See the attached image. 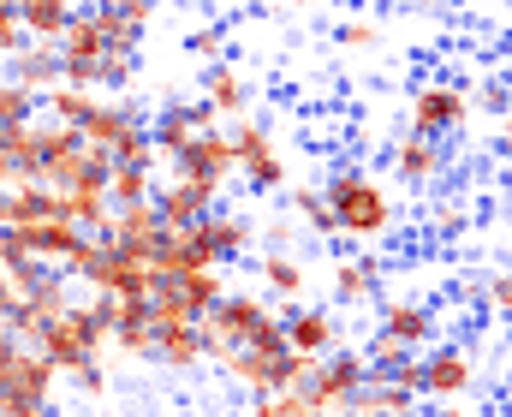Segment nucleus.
<instances>
[{"label":"nucleus","mask_w":512,"mask_h":417,"mask_svg":"<svg viewBox=\"0 0 512 417\" xmlns=\"http://www.w3.org/2000/svg\"><path fill=\"white\" fill-rule=\"evenodd\" d=\"M155 197V167H108V203L131 209V203H149Z\"/></svg>","instance_id":"nucleus-30"},{"label":"nucleus","mask_w":512,"mask_h":417,"mask_svg":"<svg viewBox=\"0 0 512 417\" xmlns=\"http://www.w3.org/2000/svg\"><path fill=\"white\" fill-rule=\"evenodd\" d=\"M286 215H298L316 239H340V233H334V215H328L322 185H292V191H286Z\"/></svg>","instance_id":"nucleus-28"},{"label":"nucleus","mask_w":512,"mask_h":417,"mask_svg":"<svg viewBox=\"0 0 512 417\" xmlns=\"http://www.w3.org/2000/svg\"><path fill=\"white\" fill-rule=\"evenodd\" d=\"M108 155L102 149H84L78 138H66L60 149H48V161H42V185L54 191V197H72V191H108Z\"/></svg>","instance_id":"nucleus-9"},{"label":"nucleus","mask_w":512,"mask_h":417,"mask_svg":"<svg viewBox=\"0 0 512 417\" xmlns=\"http://www.w3.org/2000/svg\"><path fill=\"white\" fill-rule=\"evenodd\" d=\"M149 126V114H143V102L137 96H96V108H90V120L78 126V143L84 149H102V155H114L131 132H143Z\"/></svg>","instance_id":"nucleus-11"},{"label":"nucleus","mask_w":512,"mask_h":417,"mask_svg":"<svg viewBox=\"0 0 512 417\" xmlns=\"http://www.w3.org/2000/svg\"><path fill=\"white\" fill-rule=\"evenodd\" d=\"M108 239H114V245H126L131 257H143V251L161 239V215H155V203L114 209V215H108Z\"/></svg>","instance_id":"nucleus-22"},{"label":"nucleus","mask_w":512,"mask_h":417,"mask_svg":"<svg viewBox=\"0 0 512 417\" xmlns=\"http://www.w3.org/2000/svg\"><path fill=\"white\" fill-rule=\"evenodd\" d=\"M328 292H334L340 310L370 304V298L382 292V263H376V257H340V263H334V280H328Z\"/></svg>","instance_id":"nucleus-20"},{"label":"nucleus","mask_w":512,"mask_h":417,"mask_svg":"<svg viewBox=\"0 0 512 417\" xmlns=\"http://www.w3.org/2000/svg\"><path fill=\"white\" fill-rule=\"evenodd\" d=\"M411 358H417V352H405L399 340L376 334V340H370V352H364V364H370V382H387V376H393L399 364H411Z\"/></svg>","instance_id":"nucleus-32"},{"label":"nucleus","mask_w":512,"mask_h":417,"mask_svg":"<svg viewBox=\"0 0 512 417\" xmlns=\"http://www.w3.org/2000/svg\"><path fill=\"white\" fill-rule=\"evenodd\" d=\"M60 215H66L78 233H108L114 203H108V191H72V197H60Z\"/></svg>","instance_id":"nucleus-29"},{"label":"nucleus","mask_w":512,"mask_h":417,"mask_svg":"<svg viewBox=\"0 0 512 417\" xmlns=\"http://www.w3.org/2000/svg\"><path fill=\"white\" fill-rule=\"evenodd\" d=\"M30 120H36V96L12 90V84L0 78V138H6V132H18V126H30Z\"/></svg>","instance_id":"nucleus-33"},{"label":"nucleus","mask_w":512,"mask_h":417,"mask_svg":"<svg viewBox=\"0 0 512 417\" xmlns=\"http://www.w3.org/2000/svg\"><path fill=\"white\" fill-rule=\"evenodd\" d=\"M203 102L221 114V120H245L256 102V84L245 66H233V60H221V66H203Z\"/></svg>","instance_id":"nucleus-17"},{"label":"nucleus","mask_w":512,"mask_h":417,"mask_svg":"<svg viewBox=\"0 0 512 417\" xmlns=\"http://www.w3.org/2000/svg\"><path fill=\"white\" fill-rule=\"evenodd\" d=\"M417 364H423V406L471 400V394H477V352H471V346L441 340V346L417 352Z\"/></svg>","instance_id":"nucleus-7"},{"label":"nucleus","mask_w":512,"mask_h":417,"mask_svg":"<svg viewBox=\"0 0 512 417\" xmlns=\"http://www.w3.org/2000/svg\"><path fill=\"white\" fill-rule=\"evenodd\" d=\"M495 149H501V155H512V132H507V138H501V143H495Z\"/></svg>","instance_id":"nucleus-43"},{"label":"nucleus","mask_w":512,"mask_h":417,"mask_svg":"<svg viewBox=\"0 0 512 417\" xmlns=\"http://www.w3.org/2000/svg\"><path fill=\"white\" fill-rule=\"evenodd\" d=\"M72 382H78L90 400H102V394H108V370H102L96 358H90V364H78V370H72Z\"/></svg>","instance_id":"nucleus-38"},{"label":"nucleus","mask_w":512,"mask_h":417,"mask_svg":"<svg viewBox=\"0 0 512 417\" xmlns=\"http://www.w3.org/2000/svg\"><path fill=\"white\" fill-rule=\"evenodd\" d=\"M143 263H149V275H155V280L215 275V269H221V257H215V245H209V233H203V227H161V239L143 251Z\"/></svg>","instance_id":"nucleus-8"},{"label":"nucleus","mask_w":512,"mask_h":417,"mask_svg":"<svg viewBox=\"0 0 512 417\" xmlns=\"http://www.w3.org/2000/svg\"><path fill=\"white\" fill-rule=\"evenodd\" d=\"M471 120V96L459 90V84H447V78H423L417 90H411V102H405V126H411V138H453L459 126Z\"/></svg>","instance_id":"nucleus-4"},{"label":"nucleus","mask_w":512,"mask_h":417,"mask_svg":"<svg viewBox=\"0 0 512 417\" xmlns=\"http://www.w3.org/2000/svg\"><path fill=\"white\" fill-rule=\"evenodd\" d=\"M12 18H18L24 42H48V48H60V36H66L72 18H78V0H18Z\"/></svg>","instance_id":"nucleus-18"},{"label":"nucleus","mask_w":512,"mask_h":417,"mask_svg":"<svg viewBox=\"0 0 512 417\" xmlns=\"http://www.w3.org/2000/svg\"><path fill=\"white\" fill-rule=\"evenodd\" d=\"M102 346H108V322H102L90 304H66L60 316H48V322L30 334V352H36L54 376H72L78 364L102 358Z\"/></svg>","instance_id":"nucleus-3"},{"label":"nucleus","mask_w":512,"mask_h":417,"mask_svg":"<svg viewBox=\"0 0 512 417\" xmlns=\"http://www.w3.org/2000/svg\"><path fill=\"white\" fill-rule=\"evenodd\" d=\"M340 346H346V322H340L334 304H298V310H286V352L322 364Z\"/></svg>","instance_id":"nucleus-10"},{"label":"nucleus","mask_w":512,"mask_h":417,"mask_svg":"<svg viewBox=\"0 0 512 417\" xmlns=\"http://www.w3.org/2000/svg\"><path fill=\"white\" fill-rule=\"evenodd\" d=\"M256 275H262V286H268V292H274L286 310H298V298L310 292V275H304V263H298L292 251H262Z\"/></svg>","instance_id":"nucleus-23"},{"label":"nucleus","mask_w":512,"mask_h":417,"mask_svg":"<svg viewBox=\"0 0 512 417\" xmlns=\"http://www.w3.org/2000/svg\"><path fill=\"white\" fill-rule=\"evenodd\" d=\"M197 328H203V364H221L227 352H286V310H274L262 292L227 286Z\"/></svg>","instance_id":"nucleus-1"},{"label":"nucleus","mask_w":512,"mask_h":417,"mask_svg":"<svg viewBox=\"0 0 512 417\" xmlns=\"http://www.w3.org/2000/svg\"><path fill=\"white\" fill-rule=\"evenodd\" d=\"M387 167H393V179L399 185H411V191H423V185H435L441 173H447V149L441 143H429V138H405L399 143H387Z\"/></svg>","instance_id":"nucleus-15"},{"label":"nucleus","mask_w":512,"mask_h":417,"mask_svg":"<svg viewBox=\"0 0 512 417\" xmlns=\"http://www.w3.org/2000/svg\"><path fill=\"white\" fill-rule=\"evenodd\" d=\"M483 108H489V114H507V108H512V84H501V78H495V84H483Z\"/></svg>","instance_id":"nucleus-41"},{"label":"nucleus","mask_w":512,"mask_h":417,"mask_svg":"<svg viewBox=\"0 0 512 417\" xmlns=\"http://www.w3.org/2000/svg\"><path fill=\"white\" fill-rule=\"evenodd\" d=\"M423 417H483V412H477L471 400H441V406H429Z\"/></svg>","instance_id":"nucleus-42"},{"label":"nucleus","mask_w":512,"mask_h":417,"mask_svg":"<svg viewBox=\"0 0 512 417\" xmlns=\"http://www.w3.org/2000/svg\"><path fill=\"white\" fill-rule=\"evenodd\" d=\"M411 417H423V412H411Z\"/></svg>","instance_id":"nucleus-44"},{"label":"nucleus","mask_w":512,"mask_h":417,"mask_svg":"<svg viewBox=\"0 0 512 417\" xmlns=\"http://www.w3.org/2000/svg\"><path fill=\"white\" fill-rule=\"evenodd\" d=\"M48 215H60V197L48 185H18V191L0 197V227H36Z\"/></svg>","instance_id":"nucleus-25"},{"label":"nucleus","mask_w":512,"mask_h":417,"mask_svg":"<svg viewBox=\"0 0 512 417\" xmlns=\"http://www.w3.org/2000/svg\"><path fill=\"white\" fill-rule=\"evenodd\" d=\"M382 42V30L370 24V18H352V24H340V48H376Z\"/></svg>","instance_id":"nucleus-37"},{"label":"nucleus","mask_w":512,"mask_h":417,"mask_svg":"<svg viewBox=\"0 0 512 417\" xmlns=\"http://www.w3.org/2000/svg\"><path fill=\"white\" fill-rule=\"evenodd\" d=\"M364 382H370V364H364V352L340 346V352H328V358L310 370V382H304L298 394H304V406H310L316 417H346V400H352Z\"/></svg>","instance_id":"nucleus-5"},{"label":"nucleus","mask_w":512,"mask_h":417,"mask_svg":"<svg viewBox=\"0 0 512 417\" xmlns=\"http://www.w3.org/2000/svg\"><path fill=\"white\" fill-rule=\"evenodd\" d=\"M155 215H161V227H203L215 209H221V191H209V185H191V179H167V185H155Z\"/></svg>","instance_id":"nucleus-14"},{"label":"nucleus","mask_w":512,"mask_h":417,"mask_svg":"<svg viewBox=\"0 0 512 417\" xmlns=\"http://www.w3.org/2000/svg\"><path fill=\"white\" fill-rule=\"evenodd\" d=\"M18 48H24V30H18V18H12V12H0V66H6Z\"/></svg>","instance_id":"nucleus-40"},{"label":"nucleus","mask_w":512,"mask_h":417,"mask_svg":"<svg viewBox=\"0 0 512 417\" xmlns=\"http://www.w3.org/2000/svg\"><path fill=\"white\" fill-rule=\"evenodd\" d=\"M233 161H239V173H245V185H251L256 197H274V191H286V155L274 149V132L262 126V120H233Z\"/></svg>","instance_id":"nucleus-6"},{"label":"nucleus","mask_w":512,"mask_h":417,"mask_svg":"<svg viewBox=\"0 0 512 417\" xmlns=\"http://www.w3.org/2000/svg\"><path fill=\"white\" fill-rule=\"evenodd\" d=\"M149 358H155L161 370H197V364H203V328H197V322L155 328V340H149Z\"/></svg>","instance_id":"nucleus-21"},{"label":"nucleus","mask_w":512,"mask_h":417,"mask_svg":"<svg viewBox=\"0 0 512 417\" xmlns=\"http://www.w3.org/2000/svg\"><path fill=\"white\" fill-rule=\"evenodd\" d=\"M245 417H316V412L304 406L298 388H280V394H268V400H251V412Z\"/></svg>","instance_id":"nucleus-34"},{"label":"nucleus","mask_w":512,"mask_h":417,"mask_svg":"<svg viewBox=\"0 0 512 417\" xmlns=\"http://www.w3.org/2000/svg\"><path fill=\"white\" fill-rule=\"evenodd\" d=\"M0 78L12 84V90H24V96H48L54 84H60V48H48V42H24L6 66H0Z\"/></svg>","instance_id":"nucleus-16"},{"label":"nucleus","mask_w":512,"mask_h":417,"mask_svg":"<svg viewBox=\"0 0 512 417\" xmlns=\"http://www.w3.org/2000/svg\"><path fill=\"white\" fill-rule=\"evenodd\" d=\"M126 24H137V30H149V18H155V0H108Z\"/></svg>","instance_id":"nucleus-39"},{"label":"nucleus","mask_w":512,"mask_h":417,"mask_svg":"<svg viewBox=\"0 0 512 417\" xmlns=\"http://www.w3.org/2000/svg\"><path fill=\"white\" fill-rule=\"evenodd\" d=\"M90 108H96V96H90V90H72V84H54V90L36 102V114L54 120V126H66V132H78V126L90 120Z\"/></svg>","instance_id":"nucleus-27"},{"label":"nucleus","mask_w":512,"mask_h":417,"mask_svg":"<svg viewBox=\"0 0 512 417\" xmlns=\"http://www.w3.org/2000/svg\"><path fill=\"white\" fill-rule=\"evenodd\" d=\"M203 233H209V245H215V257H221V263H233V257H251V251H256V221H251V215L215 209V215L203 221Z\"/></svg>","instance_id":"nucleus-24"},{"label":"nucleus","mask_w":512,"mask_h":417,"mask_svg":"<svg viewBox=\"0 0 512 417\" xmlns=\"http://www.w3.org/2000/svg\"><path fill=\"white\" fill-rule=\"evenodd\" d=\"M423 412L405 388H393V382H364L352 400H346V417H411Z\"/></svg>","instance_id":"nucleus-26"},{"label":"nucleus","mask_w":512,"mask_h":417,"mask_svg":"<svg viewBox=\"0 0 512 417\" xmlns=\"http://www.w3.org/2000/svg\"><path fill=\"white\" fill-rule=\"evenodd\" d=\"M191 138H197L191 102H167V108L149 114V149H155V161H179L191 149Z\"/></svg>","instance_id":"nucleus-19"},{"label":"nucleus","mask_w":512,"mask_h":417,"mask_svg":"<svg viewBox=\"0 0 512 417\" xmlns=\"http://www.w3.org/2000/svg\"><path fill=\"white\" fill-rule=\"evenodd\" d=\"M322 197H328L334 233L352 239V245H382L387 233L399 227V197L387 191V179H376L370 167H334L322 179Z\"/></svg>","instance_id":"nucleus-2"},{"label":"nucleus","mask_w":512,"mask_h":417,"mask_svg":"<svg viewBox=\"0 0 512 417\" xmlns=\"http://www.w3.org/2000/svg\"><path fill=\"white\" fill-rule=\"evenodd\" d=\"M233 173H239V161H233L227 132H197L191 149L173 161V179H191V185H209V191H227Z\"/></svg>","instance_id":"nucleus-13"},{"label":"nucleus","mask_w":512,"mask_h":417,"mask_svg":"<svg viewBox=\"0 0 512 417\" xmlns=\"http://www.w3.org/2000/svg\"><path fill=\"white\" fill-rule=\"evenodd\" d=\"M256 245H262V251H298V227H292V215L262 221V227H256Z\"/></svg>","instance_id":"nucleus-36"},{"label":"nucleus","mask_w":512,"mask_h":417,"mask_svg":"<svg viewBox=\"0 0 512 417\" xmlns=\"http://www.w3.org/2000/svg\"><path fill=\"white\" fill-rule=\"evenodd\" d=\"M483 310L512 322V269H495V275L483 280Z\"/></svg>","instance_id":"nucleus-35"},{"label":"nucleus","mask_w":512,"mask_h":417,"mask_svg":"<svg viewBox=\"0 0 512 417\" xmlns=\"http://www.w3.org/2000/svg\"><path fill=\"white\" fill-rule=\"evenodd\" d=\"M185 54H191V60H203V66H221V60L233 54V36H227L221 24H197V30L185 36Z\"/></svg>","instance_id":"nucleus-31"},{"label":"nucleus","mask_w":512,"mask_h":417,"mask_svg":"<svg viewBox=\"0 0 512 417\" xmlns=\"http://www.w3.org/2000/svg\"><path fill=\"white\" fill-rule=\"evenodd\" d=\"M376 334L399 340L405 352H429V346H441V310L423 304V298H382Z\"/></svg>","instance_id":"nucleus-12"}]
</instances>
